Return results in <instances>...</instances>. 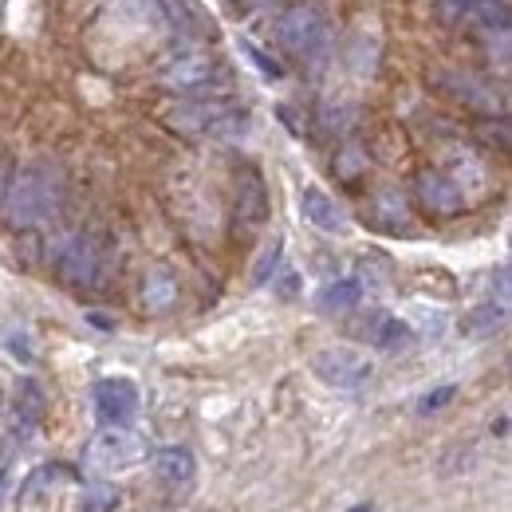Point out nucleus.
Returning a JSON list of instances; mask_svg holds the SVG:
<instances>
[{
    "label": "nucleus",
    "mask_w": 512,
    "mask_h": 512,
    "mask_svg": "<svg viewBox=\"0 0 512 512\" xmlns=\"http://www.w3.org/2000/svg\"><path fill=\"white\" fill-rule=\"evenodd\" d=\"M60 197H64L60 174L48 166H32L8 182L0 201H4V217L12 229H32V225H44L48 217H56Z\"/></svg>",
    "instance_id": "obj_1"
},
{
    "label": "nucleus",
    "mask_w": 512,
    "mask_h": 512,
    "mask_svg": "<svg viewBox=\"0 0 512 512\" xmlns=\"http://www.w3.org/2000/svg\"><path fill=\"white\" fill-rule=\"evenodd\" d=\"M142 442L123 430V426H107L103 434H95L87 449H83V465L99 477H115V473H130L138 461H142Z\"/></svg>",
    "instance_id": "obj_2"
},
{
    "label": "nucleus",
    "mask_w": 512,
    "mask_h": 512,
    "mask_svg": "<svg viewBox=\"0 0 512 512\" xmlns=\"http://www.w3.org/2000/svg\"><path fill=\"white\" fill-rule=\"evenodd\" d=\"M312 371H316L320 383L335 386V390H359L371 379V359L355 347L335 343V347H323L312 355Z\"/></svg>",
    "instance_id": "obj_3"
},
{
    "label": "nucleus",
    "mask_w": 512,
    "mask_h": 512,
    "mask_svg": "<svg viewBox=\"0 0 512 512\" xmlns=\"http://www.w3.org/2000/svg\"><path fill=\"white\" fill-rule=\"evenodd\" d=\"M327 36V20L316 4H296L280 16V44L296 56H316Z\"/></svg>",
    "instance_id": "obj_4"
},
{
    "label": "nucleus",
    "mask_w": 512,
    "mask_h": 512,
    "mask_svg": "<svg viewBox=\"0 0 512 512\" xmlns=\"http://www.w3.org/2000/svg\"><path fill=\"white\" fill-rule=\"evenodd\" d=\"M56 268H60V276H64L67 284L91 288L99 280V268H103L99 245L91 237H71L64 249H60V256H56Z\"/></svg>",
    "instance_id": "obj_5"
},
{
    "label": "nucleus",
    "mask_w": 512,
    "mask_h": 512,
    "mask_svg": "<svg viewBox=\"0 0 512 512\" xmlns=\"http://www.w3.org/2000/svg\"><path fill=\"white\" fill-rule=\"evenodd\" d=\"M162 87L166 91H178V95H193V91H205L213 83V60L201 56V52H190V56H178L162 67Z\"/></svg>",
    "instance_id": "obj_6"
},
{
    "label": "nucleus",
    "mask_w": 512,
    "mask_h": 512,
    "mask_svg": "<svg viewBox=\"0 0 512 512\" xmlns=\"http://www.w3.org/2000/svg\"><path fill=\"white\" fill-rule=\"evenodd\" d=\"M95 410L107 426H127L138 410V386L130 379H103L95 386Z\"/></svg>",
    "instance_id": "obj_7"
},
{
    "label": "nucleus",
    "mask_w": 512,
    "mask_h": 512,
    "mask_svg": "<svg viewBox=\"0 0 512 512\" xmlns=\"http://www.w3.org/2000/svg\"><path fill=\"white\" fill-rule=\"evenodd\" d=\"M300 213H304V221L316 225L320 233H347V213H343V205H339L331 193H323L320 186H308V190L300 193Z\"/></svg>",
    "instance_id": "obj_8"
},
{
    "label": "nucleus",
    "mask_w": 512,
    "mask_h": 512,
    "mask_svg": "<svg viewBox=\"0 0 512 512\" xmlns=\"http://www.w3.org/2000/svg\"><path fill=\"white\" fill-rule=\"evenodd\" d=\"M154 473H158L162 485L186 493L193 485V477H197V461H193V453L186 446H166L154 453Z\"/></svg>",
    "instance_id": "obj_9"
},
{
    "label": "nucleus",
    "mask_w": 512,
    "mask_h": 512,
    "mask_svg": "<svg viewBox=\"0 0 512 512\" xmlns=\"http://www.w3.org/2000/svg\"><path fill=\"white\" fill-rule=\"evenodd\" d=\"M418 197L426 201V209H434V213H457L461 205H465V193H461V186L453 182V178H446V174H422L418 178Z\"/></svg>",
    "instance_id": "obj_10"
},
{
    "label": "nucleus",
    "mask_w": 512,
    "mask_h": 512,
    "mask_svg": "<svg viewBox=\"0 0 512 512\" xmlns=\"http://www.w3.org/2000/svg\"><path fill=\"white\" fill-rule=\"evenodd\" d=\"M174 300H178V280H174V272H166V268L150 272L146 284H142V308L154 312V316H162V312L174 308Z\"/></svg>",
    "instance_id": "obj_11"
},
{
    "label": "nucleus",
    "mask_w": 512,
    "mask_h": 512,
    "mask_svg": "<svg viewBox=\"0 0 512 512\" xmlns=\"http://www.w3.org/2000/svg\"><path fill=\"white\" fill-rule=\"evenodd\" d=\"M359 300H363V284L359 280H335V284H327L320 292L316 308H320L323 316H347V312L359 308Z\"/></svg>",
    "instance_id": "obj_12"
},
{
    "label": "nucleus",
    "mask_w": 512,
    "mask_h": 512,
    "mask_svg": "<svg viewBox=\"0 0 512 512\" xmlns=\"http://www.w3.org/2000/svg\"><path fill=\"white\" fill-rule=\"evenodd\" d=\"M221 103H182V107H174V115H170V127L186 130V134H209L213 123L221 119Z\"/></svg>",
    "instance_id": "obj_13"
},
{
    "label": "nucleus",
    "mask_w": 512,
    "mask_h": 512,
    "mask_svg": "<svg viewBox=\"0 0 512 512\" xmlns=\"http://www.w3.org/2000/svg\"><path fill=\"white\" fill-rule=\"evenodd\" d=\"M371 343L379 347V351H406L410 343H414V331H410V323H402L398 316H375V323H371Z\"/></svg>",
    "instance_id": "obj_14"
},
{
    "label": "nucleus",
    "mask_w": 512,
    "mask_h": 512,
    "mask_svg": "<svg viewBox=\"0 0 512 512\" xmlns=\"http://www.w3.org/2000/svg\"><path fill=\"white\" fill-rule=\"evenodd\" d=\"M40 414H44V394H40V386L24 383L20 386V402H16V438H20V442L36 430Z\"/></svg>",
    "instance_id": "obj_15"
},
{
    "label": "nucleus",
    "mask_w": 512,
    "mask_h": 512,
    "mask_svg": "<svg viewBox=\"0 0 512 512\" xmlns=\"http://www.w3.org/2000/svg\"><path fill=\"white\" fill-rule=\"evenodd\" d=\"M505 304H481V308H473L469 316H465V335H473V339H489V335H497L501 327H505Z\"/></svg>",
    "instance_id": "obj_16"
},
{
    "label": "nucleus",
    "mask_w": 512,
    "mask_h": 512,
    "mask_svg": "<svg viewBox=\"0 0 512 512\" xmlns=\"http://www.w3.org/2000/svg\"><path fill=\"white\" fill-rule=\"evenodd\" d=\"M123 501V493L111 485V481H95V485H83L79 493V509L83 512H115Z\"/></svg>",
    "instance_id": "obj_17"
},
{
    "label": "nucleus",
    "mask_w": 512,
    "mask_h": 512,
    "mask_svg": "<svg viewBox=\"0 0 512 512\" xmlns=\"http://www.w3.org/2000/svg\"><path fill=\"white\" fill-rule=\"evenodd\" d=\"M237 201H241V217H245L249 225L264 221V186H260V178H256V174H245V178H241Z\"/></svg>",
    "instance_id": "obj_18"
},
{
    "label": "nucleus",
    "mask_w": 512,
    "mask_h": 512,
    "mask_svg": "<svg viewBox=\"0 0 512 512\" xmlns=\"http://www.w3.org/2000/svg\"><path fill=\"white\" fill-rule=\"evenodd\" d=\"M379 217H383L390 229H406V201H402V193L394 190H383L379 193Z\"/></svg>",
    "instance_id": "obj_19"
},
{
    "label": "nucleus",
    "mask_w": 512,
    "mask_h": 512,
    "mask_svg": "<svg viewBox=\"0 0 512 512\" xmlns=\"http://www.w3.org/2000/svg\"><path fill=\"white\" fill-rule=\"evenodd\" d=\"M280 253H284V241L276 237V241L260 253V260L253 264V284H268V276H276V268H280Z\"/></svg>",
    "instance_id": "obj_20"
},
{
    "label": "nucleus",
    "mask_w": 512,
    "mask_h": 512,
    "mask_svg": "<svg viewBox=\"0 0 512 512\" xmlns=\"http://www.w3.org/2000/svg\"><path fill=\"white\" fill-rule=\"evenodd\" d=\"M453 398H457V386H438V390H430V394L418 402V414H438Z\"/></svg>",
    "instance_id": "obj_21"
},
{
    "label": "nucleus",
    "mask_w": 512,
    "mask_h": 512,
    "mask_svg": "<svg viewBox=\"0 0 512 512\" xmlns=\"http://www.w3.org/2000/svg\"><path fill=\"white\" fill-rule=\"evenodd\" d=\"M241 48H245V56H249V60H253V64L260 67V71H264V75H268V79H280V75H284V67L276 64V60H272V56H264V52H260V48H256L253 40H241Z\"/></svg>",
    "instance_id": "obj_22"
},
{
    "label": "nucleus",
    "mask_w": 512,
    "mask_h": 512,
    "mask_svg": "<svg viewBox=\"0 0 512 512\" xmlns=\"http://www.w3.org/2000/svg\"><path fill=\"white\" fill-rule=\"evenodd\" d=\"M477 4H485V0H438V8H442L446 20H469L477 12Z\"/></svg>",
    "instance_id": "obj_23"
},
{
    "label": "nucleus",
    "mask_w": 512,
    "mask_h": 512,
    "mask_svg": "<svg viewBox=\"0 0 512 512\" xmlns=\"http://www.w3.org/2000/svg\"><path fill=\"white\" fill-rule=\"evenodd\" d=\"M4 343H8V351H12L16 359L32 363V347H28V335H24V331H20V335H16V331H8V335H4Z\"/></svg>",
    "instance_id": "obj_24"
},
{
    "label": "nucleus",
    "mask_w": 512,
    "mask_h": 512,
    "mask_svg": "<svg viewBox=\"0 0 512 512\" xmlns=\"http://www.w3.org/2000/svg\"><path fill=\"white\" fill-rule=\"evenodd\" d=\"M4 497H8V473L0 469V501H4Z\"/></svg>",
    "instance_id": "obj_25"
},
{
    "label": "nucleus",
    "mask_w": 512,
    "mask_h": 512,
    "mask_svg": "<svg viewBox=\"0 0 512 512\" xmlns=\"http://www.w3.org/2000/svg\"><path fill=\"white\" fill-rule=\"evenodd\" d=\"M4 190H8V170H4V162H0V197H4Z\"/></svg>",
    "instance_id": "obj_26"
},
{
    "label": "nucleus",
    "mask_w": 512,
    "mask_h": 512,
    "mask_svg": "<svg viewBox=\"0 0 512 512\" xmlns=\"http://www.w3.org/2000/svg\"><path fill=\"white\" fill-rule=\"evenodd\" d=\"M347 512H375L371 505H355V509H347Z\"/></svg>",
    "instance_id": "obj_27"
},
{
    "label": "nucleus",
    "mask_w": 512,
    "mask_h": 512,
    "mask_svg": "<svg viewBox=\"0 0 512 512\" xmlns=\"http://www.w3.org/2000/svg\"><path fill=\"white\" fill-rule=\"evenodd\" d=\"M256 4H268V0H256Z\"/></svg>",
    "instance_id": "obj_28"
}]
</instances>
